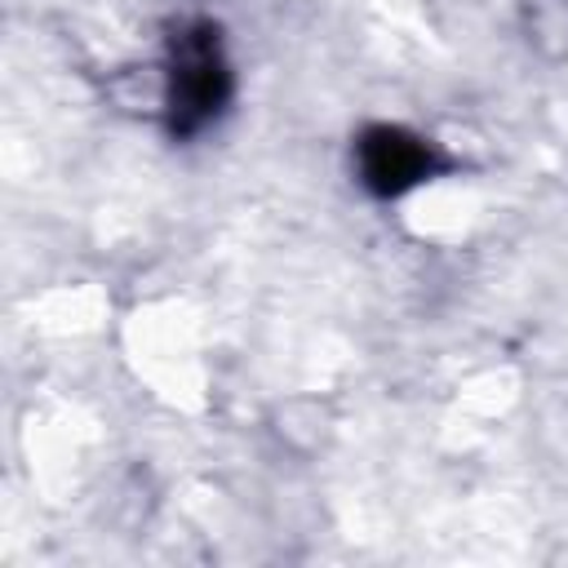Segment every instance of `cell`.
Returning a JSON list of instances; mask_svg holds the SVG:
<instances>
[{
    "label": "cell",
    "mask_w": 568,
    "mask_h": 568,
    "mask_svg": "<svg viewBox=\"0 0 568 568\" xmlns=\"http://www.w3.org/2000/svg\"><path fill=\"white\" fill-rule=\"evenodd\" d=\"M231 89V71L217 44L213 27H191L186 36H178L173 49V71H169V115L173 129L195 133L200 124H209Z\"/></svg>",
    "instance_id": "6da1fadb"
},
{
    "label": "cell",
    "mask_w": 568,
    "mask_h": 568,
    "mask_svg": "<svg viewBox=\"0 0 568 568\" xmlns=\"http://www.w3.org/2000/svg\"><path fill=\"white\" fill-rule=\"evenodd\" d=\"M430 169H435L430 146L404 129L377 124L359 138V178L377 195H399V191L417 186Z\"/></svg>",
    "instance_id": "7a4b0ae2"
},
{
    "label": "cell",
    "mask_w": 568,
    "mask_h": 568,
    "mask_svg": "<svg viewBox=\"0 0 568 568\" xmlns=\"http://www.w3.org/2000/svg\"><path fill=\"white\" fill-rule=\"evenodd\" d=\"M524 27L532 44L564 53L568 49V0H524Z\"/></svg>",
    "instance_id": "3957f363"
}]
</instances>
